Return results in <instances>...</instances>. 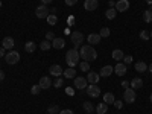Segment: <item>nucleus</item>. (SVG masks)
Segmentation results:
<instances>
[{
	"label": "nucleus",
	"mask_w": 152,
	"mask_h": 114,
	"mask_svg": "<svg viewBox=\"0 0 152 114\" xmlns=\"http://www.w3.org/2000/svg\"><path fill=\"white\" fill-rule=\"evenodd\" d=\"M79 55H81L82 61H88V62H91V61H94L97 58V52L94 50L93 46H82Z\"/></svg>",
	"instance_id": "f257e3e1"
},
{
	"label": "nucleus",
	"mask_w": 152,
	"mask_h": 114,
	"mask_svg": "<svg viewBox=\"0 0 152 114\" xmlns=\"http://www.w3.org/2000/svg\"><path fill=\"white\" fill-rule=\"evenodd\" d=\"M66 62H67L69 67H76V66H79V62H81V55H79L78 50H76V49L67 50V53H66Z\"/></svg>",
	"instance_id": "f03ea898"
},
{
	"label": "nucleus",
	"mask_w": 152,
	"mask_h": 114,
	"mask_svg": "<svg viewBox=\"0 0 152 114\" xmlns=\"http://www.w3.org/2000/svg\"><path fill=\"white\" fill-rule=\"evenodd\" d=\"M70 40H72L75 49H76V47H79V46L84 43V34H81V32H78V31H75V32L70 34Z\"/></svg>",
	"instance_id": "7ed1b4c3"
},
{
	"label": "nucleus",
	"mask_w": 152,
	"mask_h": 114,
	"mask_svg": "<svg viewBox=\"0 0 152 114\" xmlns=\"http://www.w3.org/2000/svg\"><path fill=\"white\" fill-rule=\"evenodd\" d=\"M135 97H137V94H135V90L134 88H126L125 90V93H123V100L126 104H134L135 102Z\"/></svg>",
	"instance_id": "20e7f679"
},
{
	"label": "nucleus",
	"mask_w": 152,
	"mask_h": 114,
	"mask_svg": "<svg viewBox=\"0 0 152 114\" xmlns=\"http://www.w3.org/2000/svg\"><path fill=\"white\" fill-rule=\"evenodd\" d=\"M5 59H6V62H8L9 66H14V64H17V62L20 61V53L15 52V50H11V52L6 53Z\"/></svg>",
	"instance_id": "39448f33"
},
{
	"label": "nucleus",
	"mask_w": 152,
	"mask_h": 114,
	"mask_svg": "<svg viewBox=\"0 0 152 114\" xmlns=\"http://www.w3.org/2000/svg\"><path fill=\"white\" fill-rule=\"evenodd\" d=\"M49 14H50V9L46 5H40V6H37V9H35V15L38 18H47Z\"/></svg>",
	"instance_id": "423d86ee"
},
{
	"label": "nucleus",
	"mask_w": 152,
	"mask_h": 114,
	"mask_svg": "<svg viewBox=\"0 0 152 114\" xmlns=\"http://www.w3.org/2000/svg\"><path fill=\"white\" fill-rule=\"evenodd\" d=\"M87 94L88 96H91V97H97V96H100V88H99V85L97 84H90V85H87Z\"/></svg>",
	"instance_id": "0eeeda50"
},
{
	"label": "nucleus",
	"mask_w": 152,
	"mask_h": 114,
	"mask_svg": "<svg viewBox=\"0 0 152 114\" xmlns=\"http://www.w3.org/2000/svg\"><path fill=\"white\" fill-rule=\"evenodd\" d=\"M87 85H88L87 78H82V76H76L75 78V88H78V90H85Z\"/></svg>",
	"instance_id": "6e6552de"
},
{
	"label": "nucleus",
	"mask_w": 152,
	"mask_h": 114,
	"mask_svg": "<svg viewBox=\"0 0 152 114\" xmlns=\"http://www.w3.org/2000/svg\"><path fill=\"white\" fill-rule=\"evenodd\" d=\"M117 9V12H125L129 9V2L128 0H119V2H116V6H114Z\"/></svg>",
	"instance_id": "1a4fd4ad"
},
{
	"label": "nucleus",
	"mask_w": 152,
	"mask_h": 114,
	"mask_svg": "<svg viewBox=\"0 0 152 114\" xmlns=\"http://www.w3.org/2000/svg\"><path fill=\"white\" fill-rule=\"evenodd\" d=\"M38 85H40L41 90H47V88L52 87V79H50L49 76H43L40 79V82H38Z\"/></svg>",
	"instance_id": "9d476101"
},
{
	"label": "nucleus",
	"mask_w": 152,
	"mask_h": 114,
	"mask_svg": "<svg viewBox=\"0 0 152 114\" xmlns=\"http://www.w3.org/2000/svg\"><path fill=\"white\" fill-rule=\"evenodd\" d=\"M14 46H15V43H14V40H12L11 37H5V38H3L2 47H3L5 50H12V49H14Z\"/></svg>",
	"instance_id": "9b49d317"
},
{
	"label": "nucleus",
	"mask_w": 152,
	"mask_h": 114,
	"mask_svg": "<svg viewBox=\"0 0 152 114\" xmlns=\"http://www.w3.org/2000/svg\"><path fill=\"white\" fill-rule=\"evenodd\" d=\"M49 72H50V75H52V76H56V78H59L64 70H62V67H61L59 64H53V66H50Z\"/></svg>",
	"instance_id": "f8f14e48"
},
{
	"label": "nucleus",
	"mask_w": 152,
	"mask_h": 114,
	"mask_svg": "<svg viewBox=\"0 0 152 114\" xmlns=\"http://www.w3.org/2000/svg\"><path fill=\"white\" fill-rule=\"evenodd\" d=\"M87 41L90 46H96L100 43V35L99 34H88V38H87Z\"/></svg>",
	"instance_id": "ddd939ff"
},
{
	"label": "nucleus",
	"mask_w": 152,
	"mask_h": 114,
	"mask_svg": "<svg viewBox=\"0 0 152 114\" xmlns=\"http://www.w3.org/2000/svg\"><path fill=\"white\" fill-rule=\"evenodd\" d=\"M97 6H99L97 0H85L84 2V8L87 11H94V9H97Z\"/></svg>",
	"instance_id": "4468645a"
},
{
	"label": "nucleus",
	"mask_w": 152,
	"mask_h": 114,
	"mask_svg": "<svg viewBox=\"0 0 152 114\" xmlns=\"http://www.w3.org/2000/svg\"><path fill=\"white\" fill-rule=\"evenodd\" d=\"M100 79V75L96 73V72H88V76H87V82L90 84H97Z\"/></svg>",
	"instance_id": "2eb2a0df"
},
{
	"label": "nucleus",
	"mask_w": 152,
	"mask_h": 114,
	"mask_svg": "<svg viewBox=\"0 0 152 114\" xmlns=\"http://www.w3.org/2000/svg\"><path fill=\"white\" fill-rule=\"evenodd\" d=\"M114 72H116L117 76H125V73H126V64H123V62H117L116 67H114Z\"/></svg>",
	"instance_id": "dca6fc26"
},
{
	"label": "nucleus",
	"mask_w": 152,
	"mask_h": 114,
	"mask_svg": "<svg viewBox=\"0 0 152 114\" xmlns=\"http://www.w3.org/2000/svg\"><path fill=\"white\" fill-rule=\"evenodd\" d=\"M113 72H114V67H111V66H105V67H102L100 69V78H108V76H111L113 75Z\"/></svg>",
	"instance_id": "f3484780"
},
{
	"label": "nucleus",
	"mask_w": 152,
	"mask_h": 114,
	"mask_svg": "<svg viewBox=\"0 0 152 114\" xmlns=\"http://www.w3.org/2000/svg\"><path fill=\"white\" fill-rule=\"evenodd\" d=\"M62 75H64V78H67V79H73V78H76V70H75V67H69L62 72Z\"/></svg>",
	"instance_id": "a211bd4d"
},
{
	"label": "nucleus",
	"mask_w": 152,
	"mask_h": 114,
	"mask_svg": "<svg viewBox=\"0 0 152 114\" xmlns=\"http://www.w3.org/2000/svg\"><path fill=\"white\" fill-rule=\"evenodd\" d=\"M129 87L134 88V90H137V88H142L143 87V81L140 78H134L132 81H129Z\"/></svg>",
	"instance_id": "6ab92c4d"
},
{
	"label": "nucleus",
	"mask_w": 152,
	"mask_h": 114,
	"mask_svg": "<svg viewBox=\"0 0 152 114\" xmlns=\"http://www.w3.org/2000/svg\"><path fill=\"white\" fill-rule=\"evenodd\" d=\"M64 46H66L64 38H55V40L52 41V47H55V49H62Z\"/></svg>",
	"instance_id": "aec40b11"
},
{
	"label": "nucleus",
	"mask_w": 152,
	"mask_h": 114,
	"mask_svg": "<svg viewBox=\"0 0 152 114\" xmlns=\"http://www.w3.org/2000/svg\"><path fill=\"white\" fill-rule=\"evenodd\" d=\"M105 17H107L108 20H114V18L117 17V9H116V8H110V9H107Z\"/></svg>",
	"instance_id": "412c9836"
},
{
	"label": "nucleus",
	"mask_w": 152,
	"mask_h": 114,
	"mask_svg": "<svg viewBox=\"0 0 152 114\" xmlns=\"http://www.w3.org/2000/svg\"><path fill=\"white\" fill-rule=\"evenodd\" d=\"M134 69L138 72V73H145L146 70H148V66H146V62H143V61H140V62H135V66H134Z\"/></svg>",
	"instance_id": "4be33fe9"
},
{
	"label": "nucleus",
	"mask_w": 152,
	"mask_h": 114,
	"mask_svg": "<svg viewBox=\"0 0 152 114\" xmlns=\"http://www.w3.org/2000/svg\"><path fill=\"white\" fill-rule=\"evenodd\" d=\"M111 56H113L114 61H119V62H120V61L123 59L125 55H123V52H122L120 49H116V50H113V55H111Z\"/></svg>",
	"instance_id": "5701e85b"
},
{
	"label": "nucleus",
	"mask_w": 152,
	"mask_h": 114,
	"mask_svg": "<svg viewBox=\"0 0 152 114\" xmlns=\"http://www.w3.org/2000/svg\"><path fill=\"white\" fill-rule=\"evenodd\" d=\"M114 100H116V97H114L113 93H105V94H104V102H105L107 105H113Z\"/></svg>",
	"instance_id": "b1692460"
},
{
	"label": "nucleus",
	"mask_w": 152,
	"mask_h": 114,
	"mask_svg": "<svg viewBox=\"0 0 152 114\" xmlns=\"http://www.w3.org/2000/svg\"><path fill=\"white\" fill-rule=\"evenodd\" d=\"M107 111H108V105H107L105 102L96 105V113H97V114H107Z\"/></svg>",
	"instance_id": "393cba45"
},
{
	"label": "nucleus",
	"mask_w": 152,
	"mask_h": 114,
	"mask_svg": "<svg viewBox=\"0 0 152 114\" xmlns=\"http://www.w3.org/2000/svg\"><path fill=\"white\" fill-rule=\"evenodd\" d=\"M35 49H37V44L34 41H28L26 44H24V50H26L28 53H34Z\"/></svg>",
	"instance_id": "a878e982"
},
{
	"label": "nucleus",
	"mask_w": 152,
	"mask_h": 114,
	"mask_svg": "<svg viewBox=\"0 0 152 114\" xmlns=\"http://www.w3.org/2000/svg\"><path fill=\"white\" fill-rule=\"evenodd\" d=\"M143 21L145 23H152V11L151 9H146L143 12Z\"/></svg>",
	"instance_id": "bb28decb"
},
{
	"label": "nucleus",
	"mask_w": 152,
	"mask_h": 114,
	"mask_svg": "<svg viewBox=\"0 0 152 114\" xmlns=\"http://www.w3.org/2000/svg\"><path fill=\"white\" fill-rule=\"evenodd\" d=\"M46 20H47V23L50 24V26H55V24L58 23V17H56V14H49V17H47Z\"/></svg>",
	"instance_id": "cd10ccee"
},
{
	"label": "nucleus",
	"mask_w": 152,
	"mask_h": 114,
	"mask_svg": "<svg viewBox=\"0 0 152 114\" xmlns=\"http://www.w3.org/2000/svg\"><path fill=\"white\" fill-rule=\"evenodd\" d=\"M79 69L82 72H88V70H90V62H88V61H81L79 62Z\"/></svg>",
	"instance_id": "c85d7f7f"
},
{
	"label": "nucleus",
	"mask_w": 152,
	"mask_h": 114,
	"mask_svg": "<svg viewBox=\"0 0 152 114\" xmlns=\"http://www.w3.org/2000/svg\"><path fill=\"white\" fill-rule=\"evenodd\" d=\"M59 111H61V110H59L58 105H50V107L47 108V113H49V114H59Z\"/></svg>",
	"instance_id": "c756f323"
},
{
	"label": "nucleus",
	"mask_w": 152,
	"mask_h": 114,
	"mask_svg": "<svg viewBox=\"0 0 152 114\" xmlns=\"http://www.w3.org/2000/svg\"><path fill=\"white\" fill-rule=\"evenodd\" d=\"M82 108H84L87 113H93V110H94V105H93L91 102H84Z\"/></svg>",
	"instance_id": "7c9ffc66"
},
{
	"label": "nucleus",
	"mask_w": 152,
	"mask_h": 114,
	"mask_svg": "<svg viewBox=\"0 0 152 114\" xmlns=\"http://www.w3.org/2000/svg\"><path fill=\"white\" fill-rule=\"evenodd\" d=\"M50 47H52V43L47 41V40H44L43 43H40V49H41V50H49Z\"/></svg>",
	"instance_id": "2f4dec72"
},
{
	"label": "nucleus",
	"mask_w": 152,
	"mask_h": 114,
	"mask_svg": "<svg viewBox=\"0 0 152 114\" xmlns=\"http://www.w3.org/2000/svg\"><path fill=\"white\" fill-rule=\"evenodd\" d=\"M99 35H100V38H108V37H110V29H108V28H102Z\"/></svg>",
	"instance_id": "473e14b6"
},
{
	"label": "nucleus",
	"mask_w": 152,
	"mask_h": 114,
	"mask_svg": "<svg viewBox=\"0 0 152 114\" xmlns=\"http://www.w3.org/2000/svg\"><path fill=\"white\" fill-rule=\"evenodd\" d=\"M40 91H41V88H40V85H38V84L31 88V94H35L37 96V94H40Z\"/></svg>",
	"instance_id": "72a5a7b5"
},
{
	"label": "nucleus",
	"mask_w": 152,
	"mask_h": 114,
	"mask_svg": "<svg viewBox=\"0 0 152 114\" xmlns=\"http://www.w3.org/2000/svg\"><path fill=\"white\" fill-rule=\"evenodd\" d=\"M55 38H56V37H55V34H53L52 31H50V32H46V40H47V41H53Z\"/></svg>",
	"instance_id": "f704fd0d"
},
{
	"label": "nucleus",
	"mask_w": 152,
	"mask_h": 114,
	"mask_svg": "<svg viewBox=\"0 0 152 114\" xmlns=\"http://www.w3.org/2000/svg\"><path fill=\"white\" fill-rule=\"evenodd\" d=\"M140 38H142V40H149L151 34H149L148 31H142V32H140Z\"/></svg>",
	"instance_id": "c9c22d12"
},
{
	"label": "nucleus",
	"mask_w": 152,
	"mask_h": 114,
	"mask_svg": "<svg viewBox=\"0 0 152 114\" xmlns=\"http://www.w3.org/2000/svg\"><path fill=\"white\" fill-rule=\"evenodd\" d=\"M123 64H126V66H128V64H131V62H132V56L131 55H126V56H123Z\"/></svg>",
	"instance_id": "e433bc0d"
},
{
	"label": "nucleus",
	"mask_w": 152,
	"mask_h": 114,
	"mask_svg": "<svg viewBox=\"0 0 152 114\" xmlns=\"http://www.w3.org/2000/svg\"><path fill=\"white\" fill-rule=\"evenodd\" d=\"M62 82H64V81H62V79H61V76H59V78H58V79L53 82V87H56V88H61V87H62Z\"/></svg>",
	"instance_id": "4c0bfd02"
},
{
	"label": "nucleus",
	"mask_w": 152,
	"mask_h": 114,
	"mask_svg": "<svg viewBox=\"0 0 152 114\" xmlns=\"http://www.w3.org/2000/svg\"><path fill=\"white\" fill-rule=\"evenodd\" d=\"M114 107H116L117 110H122L123 108V102L122 100H114Z\"/></svg>",
	"instance_id": "58836bf2"
},
{
	"label": "nucleus",
	"mask_w": 152,
	"mask_h": 114,
	"mask_svg": "<svg viewBox=\"0 0 152 114\" xmlns=\"http://www.w3.org/2000/svg\"><path fill=\"white\" fill-rule=\"evenodd\" d=\"M64 2H66V5H67V6H73V5L78 3V0H64Z\"/></svg>",
	"instance_id": "ea45409f"
},
{
	"label": "nucleus",
	"mask_w": 152,
	"mask_h": 114,
	"mask_svg": "<svg viewBox=\"0 0 152 114\" xmlns=\"http://www.w3.org/2000/svg\"><path fill=\"white\" fill-rule=\"evenodd\" d=\"M66 93H67L69 96H73V94H75V90H73L72 87H69V88H66Z\"/></svg>",
	"instance_id": "a19ab883"
},
{
	"label": "nucleus",
	"mask_w": 152,
	"mask_h": 114,
	"mask_svg": "<svg viewBox=\"0 0 152 114\" xmlns=\"http://www.w3.org/2000/svg\"><path fill=\"white\" fill-rule=\"evenodd\" d=\"M122 88H123V90L129 88V81H123V82H122Z\"/></svg>",
	"instance_id": "79ce46f5"
},
{
	"label": "nucleus",
	"mask_w": 152,
	"mask_h": 114,
	"mask_svg": "<svg viewBox=\"0 0 152 114\" xmlns=\"http://www.w3.org/2000/svg\"><path fill=\"white\" fill-rule=\"evenodd\" d=\"M59 114H73V111L72 110H61Z\"/></svg>",
	"instance_id": "37998d69"
},
{
	"label": "nucleus",
	"mask_w": 152,
	"mask_h": 114,
	"mask_svg": "<svg viewBox=\"0 0 152 114\" xmlns=\"http://www.w3.org/2000/svg\"><path fill=\"white\" fill-rule=\"evenodd\" d=\"M3 56H6V52H5V49L0 46V58H3Z\"/></svg>",
	"instance_id": "c03bdc74"
},
{
	"label": "nucleus",
	"mask_w": 152,
	"mask_h": 114,
	"mask_svg": "<svg viewBox=\"0 0 152 114\" xmlns=\"http://www.w3.org/2000/svg\"><path fill=\"white\" fill-rule=\"evenodd\" d=\"M40 2H41V5H46V6H47V5H50V3H52L53 0H40Z\"/></svg>",
	"instance_id": "a18cd8bd"
},
{
	"label": "nucleus",
	"mask_w": 152,
	"mask_h": 114,
	"mask_svg": "<svg viewBox=\"0 0 152 114\" xmlns=\"http://www.w3.org/2000/svg\"><path fill=\"white\" fill-rule=\"evenodd\" d=\"M3 79H5V72H3V70H0V82H2Z\"/></svg>",
	"instance_id": "49530a36"
},
{
	"label": "nucleus",
	"mask_w": 152,
	"mask_h": 114,
	"mask_svg": "<svg viewBox=\"0 0 152 114\" xmlns=\"http://www.w3.org/2000/svg\"><path fill=\"white\" fill-rule=\"evenodd\" d=\"M108 5H110V8H114V6H116V3H114V0H110Z\"/></svg>",
	"instance_id": "de8ad7c7"
},
{
	"label": "nucleus",
	"mask_w": 152,
	"mask_h": 114,
	"mask_svg": "<svg viewBox=\"0 0 152 114\" xmlns=\"http://www.w3.org/2000/svg\"><path fill=\"white\" fill-rule=\"evenodd\" d=\"M149 72L152 73V62H151V64H149Z\"/></svg>",
	"instance_id": "09e8293b"
},
{
	"label": "nucleus",
	"mask_w": 152,
	"mask_h": 114,
	"mask_svg": "<svg viewBox=\"0 0 152 114\" xmlns=\"http://www.w3.org/2000/svg\"><path fill=\"white\" fill-rule=\"evenodd\" d=\"M146 3L148 5H152V0H146Z\"/></svg>",
	"instance_id": "8fccbe9b"
},
{
	"label": "nucleus",
	"mask_w": 152,
	"mask_h": 114,
	"mask_svg": "<svg viewBox=\"0 0 152 114\" xmlns=\"http://www.w3.org/2000/svg\"><path fill=\"white\" fill-rule=\"evenodd\" d=\"M149 100H151V104H152V94H151V97H149Z\"/></svg>",
	"instance_id": "3c124183"
},
{
	"label": "nucleus",
	"mask_w": 152,
	"mask_h": 114,
	"mask_svg": "<svg viewBox=\"0 0 152 114\" xmlns=\"http://www.w3.org/2000/svg\"><path fill=\"white\" fill-rule=\"evenodd\" d=\"M149 34H151V38H152V31H151V32H149Z\"/></svg>",
	"instance_id": "603ef678"
},
{
	"label": "nucleus",
	"mask_w": 152,
	"mask_h": 114,
	"mask_svg": "<svg viewBox=\"0 0 152 114\" xmlns=\"http://www.w3.org/2000/svg\"><path fill=\"white\" fill-rule=\"evenodd\" d=\"M87 114H93V113H87Z\"/></svg>",
	"instance_id": "864d4df0"
}]
</instances>
